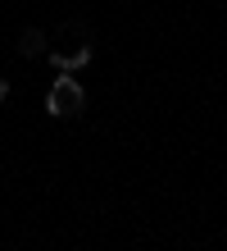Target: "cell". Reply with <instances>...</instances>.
I'll return each mask as SVG.
<instances>
[{
	"instance_id": "obj_1",
	"label": "cell",
	"mask_w": 227,
	"mask_h": 251,
	"mask_svg": "<svg viewBox=\"0 0 227 251\" xmlns=\"http://www.w3.org/2000/svg\"><path fill=\"white\" fill-rule=\"evenodd\" d=\"M82 105H86L82 82L73 78V73H59L55 87H50V96H45V114H50V119H64V114H78Z\"/></svg>"
},
{
	"instance_id": "obj_4",
	"label": "cell",
	"mask_w": 227,
	"mask_h": 251,
	"mask_svg": "<svg viewBox=\"0 0 227 251\" xmlns=\"http://www.w3.org/2000/svg\"><path fill=\"white\" fill-rule=\"evenodd\" d=\"M5 100H9V82L0 78V105H5Z\"/></svg>"
},
{
	"instance_id": "obj_3",
	"label": "cell",
	"mask_w": 227,
	"mask_h": 251,
	"mask_svg": "<svg viewBox=\"0 0 227 251\" xmlns=\"http://www.w3.org/2000/svg\"><path fill=\"white\" fill-rule=\"evenodd\" d=\"M86 60H91V46H82V50H78V55H73V60H68V69H64V73H73V69H82V64H86Z\"/></svg>"
},
{
	"instance_id": "obj_2",
	"label": "cell",
	"mask_w": 227,
	"mask_h": 251,
	"mask_svg": "<svg viewBox=\"0 0 227 251\" xmlns=\"http://www.w3.org/2000/svg\"><path fill=\"white\" fill-rule=\"evenodd\" d=\"M45 50H50V46H45L41 27H27V32L19 37V55H23V60H37V55H45Z\"/></svg>"
}]
</instances>
